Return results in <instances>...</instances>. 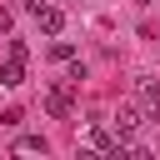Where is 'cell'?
<instances>
[{
    "label": "cell",
    "mask_w": 160,
    "mask_h": 160,
    "mask_svg": "<svg viewBox=\"0 0 160 160\" xmlns=\"http://www.w3.org/2000/svg\"><path fill=\"white\" fill-rule=\"evenodd\" d=\"M35 20H40V30L55 40L60 30H65V10H55V5H45V10H35Z\"/></svg>",
    "instance_id": "5b68a950"
},
{
    "label": "cell",
    "mask_w": 160,
    "mask_h": 160,
    "mask_svg": "<svg viewBox=\"0 0 160 160\" xmlns=\"http://www.w3.org/2000/svg\"><path fill=\"white\" fill-rule=\"evenodd\" d=\"M0 85H5V90H20V85H25V60H20V55H10V60L0 65Z\"/></svg>",
    "instance_id": "277c9868"
},
{
    "label": "cell",
    "mask_w": 160,
    "mask_h": 160,
    "mask_svg": "<svg viewBox=\"0 0 160 160\" xmlns=\"http://www.w3.org/2000/svg\"><path fill=\"white\" fill-rule=\"evenodd\" d=\"M110 125H115V135H120V145H130V140H135V130H140V110H135V105H120Z\"/></svg>",
    "instance_id": "6da1fadb"
},
{
    "label": "cell",
    "mask_w": 160,
    "mask_h": 160,
    "mask_svg": "<svg viewBox=\"0 0 160 160\" xmlns=\"http://www.w3.org/2000/svg\"><path fill=\"white\" fill-rule=\"evenodd\" d=\"M45 110H50L55 120H65V115H70V85H50V90H45Z\"/></svg>",
    "instance_id": "3957f363"
},
{
    "label": "cell",
    "mask_w": 160,
    "mask_h": 160,
    "mask_svg": "<svg viewBox=\"0 0 160 160\" xmlns=\"http://www.w3.org/2000/svg\"><path fill=\"white\" fill-rule=\"evenodd\" d=\"M15 150H20V155H45V150H50V140H45V135H20V140H15Z\"/></svg>",
    "instance_id": "8992f818"
},
{
    "label": "cell",
    "mask_w": 160,
    "mask_h": 160,
    "mask_svg": "<svg viewBox=\"0 0 160 160\" xmlns=\"http://www.w3.org/2000/svg\"><path fill=\"white\" fill-rule=\"evenodd\" d=\"M10 25H15V15H10V10L0 5V30H10Z\"/></svg>",
    "instance_id": "ba28073f"
},
{
    "label": "cell",
    "mask_w": 160,
    "mask_h": 160,
    "mask_svg": "<svg viewBox=\"0 0 160 160\" xmlns=\"http://www.w3.org/2000/svg\"><path fill=\"white\" fill-rule=\"evenodd\" d=\"M135 100H140L145 115H150V110L160 105V80H155V75H135Z\"/></svg>",
    "instance_id": "7a4b0ae2"
},
{
    "label": "cell",
    "mask_w": 160,
    "mask_h": 160,
    "mask_svg": "<svg viewBox=\"0 0 160 160\" xmlns=\"http://www.w3.org/2000/svg\"><path fill=\"white\" fill-rule=\"evenodd\" d=\"M135 5H150V0H135Z\"/></svg>",
    "instance_id": "30bf717a"
},
{
    "label": "cell",
    "mask_w": 160,
    "mask_h": 160,
    "mask_svg": "<svg viewBox=\"0 0 160 160\" xmlns=\"http://www.w3.org/2000/svg\"><path fill=\"white\" fill-rule=\"evenodd\" d=\"M50 60H60V65H70V60H75V45L55 35V45H50Z\"/></svg>",
    "instance_id": "52a82bcc"
},
{
    "label": "cell",
    "mask_w": 160,
    "mask_h": 160,
    "mask_svg": "<svg viewBox=\"0 0 160 160\" xmlns=\"http://www.w3.org/2000/svg\"><path fill=\"white\" fill-rule=\"evenodd\" d=\"M20 5H25V10H30V15H35V10H45V5H50V0H20Z\"/></svg>",
    "instance_id": "9c48e42d"
}]
</instances>
